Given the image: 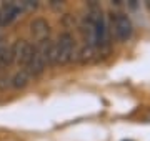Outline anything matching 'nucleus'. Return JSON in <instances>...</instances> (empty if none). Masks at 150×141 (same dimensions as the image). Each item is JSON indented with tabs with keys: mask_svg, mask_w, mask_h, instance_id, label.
<instances>
[{
	"mask_svg": "<svg viewBox=\"0 0 150 141\" xmlns=\"http://www.w3.org/2000/svg\"><path fill=\"white\" fill-rule=\"evenodd\" d=\"M50 42H52V38L43 40V42H40V43L33 45L32 58H30L27 68H25L32 78L40 76L43 71L47 70V66H48V47H50Z\"/></svg>",
	"mask_w": 150,
	"mask_h": 141,
	"instance_id": "1",
	"label": "nucleus"
},
{
	"mask_svg": "<svg viewBox=\"0 0 150 141\" xmlns=\"http://www.w3.org/2000/svg\"><path fill=\"white\" fill-rule=\"evenodd\" d=\"M57 47V65H69L74 58H77V43L75 37L70 32H62L55 38Z\"/></svg>",
	"mask_w": 150,
	"mask_h": 141,
	"instance_id": "2",
	"label": "nucleus"
},
{
	"mask_svg": "<svg viewBox=\"0 0 150 141\" xmlns=\"http://www.w3.org/2000/svg\"><path fill=\"white\" fill-rule=\"evenodd\" d=\"M110 23H112V30L115 33V37L120 42H129L132 35H134V25L132 20L127 13L123 12H113L110 13Z\"/></svg>",
	"mask_w": 150,
	"mask_h": 141,
	"instance_id": "3",
	"label": "nucleus"
},
{
	"mask_svg": "<svg viewBox=\"0 0 150 141\" xmlns=\"http://www.w3.org/2000/svg\"><path fill=\"white\" fill-rule=\"evenodd\" d=\"M10 47H12V57H13V65H17L20 70L22 68H27L28 61L32 58V53H33L32 42H28L25 38H18Z\"/></svg>",
	"mask_w": 150,
	"mask_h": 141,
	"instance_id": "4",
	"label": "nucleus"
},
{
	"mask_svg": "<svg viewBox=\"0 0 150 141\" xmlns=\"http://www.w3.org/2000/svg\"><path fill=\"white\" fill-rule=\"evenodd\" d=\"M30 37H32L33 45L40 43L43 40H48L50 38V23L42 17L33 18L30 22Z\"/></svg>",
	"mask_w": 150,
	"mask_h": 141,
	"instance_id": "5",
	"label": "nucleus"
},
{
	"mask_svg": "<svg viewBox=\"0 0 150 141\" xmlns=\"http://www.w3.org/2000/svg\"><path fill=\"white\" fill-rule=\"evenodd\" d=\"M22 13H23V12H22L18 2H7V3H2V5H0V27L10 25L12 22H15Z\"/></svg>",
	"mask_w": 150,
	"mask_h": 141,
	"instance_id": "6",
	"label": "nucleus"
},
{
	"mask_svg": "<svg viewBox=\"0 0 150 141\" xmlns=\"http://www.w3.org/2000/svg\"><path fill=\"white\" fill-rule=\"evenodd\" d=\"M30 80H32V76L28 75V71L25 68H22L10 76V87L15 88V90H22L30 83Z\"/></svg>",
	"mask_w": 150,
	"mask_h": 141,
	"instance_id": "7",
	"label": "nucleus"
},
{
	"mask_svg": "<svg viewBox=\"0 0 150 141\" xmlns=\"http://www.w3.org/2000/svg\"><path fill=\"white\" fill-rule=\"evenodd\" d=\"M13 65V57H12V47L4 45L0 48V71Z\"/></svg>",
	"mask_w": 150,
	"mask_h": 141,
	"instance_id": "8",
	"label": "nucleus"
},
{
	"mask_svg": "<svg viewBox=\"0 0 150 141\" xmlns=\"http://www.w3.org/2000/svg\"><path fill=\"white\" fill-rule=\"evenodd\" d=\"M18 5H20L22 12L25 13V12H32L35 10L38 7V2H32V0H25V2H18Z\"/></svg>",
	"mask_w": 150,
	"mask_h": 141,
	"instance_id": "9",
	"label": "nucleus"
},
{
	"mask_svg": "<svg viewBox=\"0 0 150 141\" xmlns=\"http://www.w3.org/2000/svg\"><path fill=\"white\" fill-rule=\"evenodd\" d=\"M8 87H10V76L0 73V90H7Z\"/></svg>",
	"mask_w": 150,
	"mask_h": 141,
	"instance_id": "10",
	"label": "nucleus"
},
{
	"mask_svg": "<svg viewBox=\"0 0 150 141\" xmlns=\"http://www.w3.org/2000/svg\"><path fill=\"white\" fill-rule=\"evenodd\" d=\"M50 7H54V8H62L64 3H62V2H57V0H52V2H50Z\"/></svg>",
	"mask_w": 150,
	"mask_h": 141,
	"instance_id": "11",
	"label": "nucleus"
},
{
	"mask_svg": "<svg viewBox=\"0 0 150 141\" xmlns=\"http://www.w3.org/2000/svg\"><path fill=\"white\" fill-rule=\"evenodd\" d=\"M127 141H130V140H127Z\"/></svg>",
	"mask_w": 150,
	"mask_h": 141,
	"instance_id": "12",
	"label": "nucleus"
},
{
	"mask_svg": "<svg viewBox=\"0 0 150 141\" xmlns=\"http://www.w3.org/2000/svg\"><path fill=\"white\" fill-rule=\"evenodd\" d=\"M0 73H2V71H0Z\"/></svg>",
	"mask_w": 150,
	"mask_h": 141,
	"instance_id": "13",
	"label": "nucleus"
}]
</instances>
